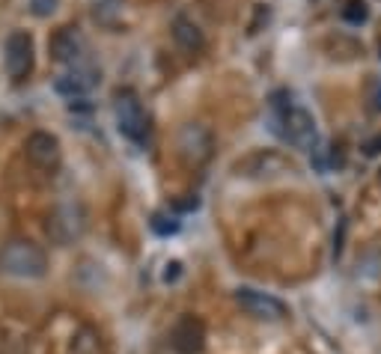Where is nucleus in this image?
Masks as SVG:
<instances>
[{
  "instance_id": "11",
  "label": "nucleus",
  "mask_w": 381,
  "mask_h": 354,
  "mask_svg": "<svg viewBox=\"0 0 381 354\" xmlns=\"http://www.w3.org/2000/svg\"><path fill=\"white\" fill-rule=\"evenodd\" d=\"M179 152L185 155L188 161L203 164L211 155V134L203 129V125H185L179 134Z\"/></svg>"
},
{
  "instance_id": "6",
  "label": "nucleus",
  "mask_w": 381,
  "mask_h": 354,
  "mask_svg": "<svg viewBox=\"0 0 381 354\" xmlns=\"http://www.w3.org/2000/svg\"><path fill=\"white\" fill-rule=\"evenodd\" d=\"M235 301L238 307L245 309L247 316L253 319H265V321H283L289 316V307L274 298V295H265V292H257V289H238L235 292Z\"/></svg>"
},
{
  "instance_id": "18",
  "label": "nucleus",
  "mask_w": 381,
  "mask_h": 354,
  "mask_svg": "<svg viewBox=\"0 0 381 354\" xmlns=\"http://www.w3.org/2000/svg\"><path fill=\"white\" fill-rule=\"evenodd\" d=\"M363 152L370 155V158H373V155H381V134H375V137L366 140V143H363Z\"/></svg>"
},
{
  "instance_id": "10",
  "label": "nucleus",
  "mask_w": 381,
  "mask_h": 354,
  "mask_svg": "<svg viewBox=\"0 0 381 354\" xmlns=\"http://www.w3.org/2000/svg\"><path fill=\"white\" fill-rule=\"evenodd\" d=\"M173 348L179 354H197L203 348L206 343V328H203V321L200 319H194V316H182L176 321V328H173Z\"/></svg>"
},
{
  "instance_id": "3",
  "label": "nucleus",
  "mask_w": 381,
  "mask_h": 354,
  "mask_svg": "<svg viewBox=\"0 0 381 354\" xmlns=\"http://www.w3.org/2000/svg\"><path fill=\"white\" fill-rule=\"evenodd\" d=\"M114 117H117V129L119 134H125L129 140H143L149 131V119L143 113V105L131 90H119L114 95Z\"/></svg>"
},
{
  "instance_id": "15",
  "label": "nucleus",
  "mask_w": 381,
  "mask_h": 354,
  "mask_svg": "<svg viewBox=\"0 0 381 354\" xmlns=\"http://www.w3.org/2000/svg\"><path fill=\"white\" fill-rule=\"evenodd\" d=\"M152 230L155 232H158V235H176L179 232V220L173 218V215H161V211H158V215H152Z\"/></svg>"
},
{
  "instance_id": "16",
  "label": "nucleus",
  "mask_w": 381,
  "mask_h": 354,
  "mask_svg": "<svg viewBox=\"0 0 381 354\" xmlns=\"http://www.w3.org/2000/svg\"><path fill=\"white\" fill-rule=\"evenodd\" d=\"M57 4L60 0H30V12L36 18H48V16L57 12Z\"/></svg>"
},
{
  "instance_id": "5",
  "label": "nucleus",
  "mask_w": 381,
  "mask_h": 354,
  "mask_svg": "<svg viewBox=\"0 0 381 354\" xmlns=\"http://www.w3.org/2000/svg\"><path fill=\"white\" fill-rule=\"evenodd\" d=\"M48 51H51L54 60L69 66V69L87 63V39H83L81 30H78V27H72V24L60 27V30L51 36Z\"/></svg>"
},
{
  "instance_id": "12",
  "label": "nucleus",
  "mask_w": 381,
  "mask_h": 354,
  "mask_svg": "<svg viewBox=\"0 0 381 354\" xmlns=\"http://www.w3.org/2000/svg\"><path fill=\"white\" fill-rule=\"evenodd\" d=\"M173 39L179 42L185 51H191V54H197L203 48V30L197 27L191 18H185V16H179L176 21H173Z\"/></svg>"
},
{
  "instance_id": "4",
  "label": "nucleus",
  "mask_w": 381,
  "mask_h": 354,
  "mask_svg": "<svg viewBox=\"0 0 381 354\" xmlns=\"http://www.w3.org/2000/svg\"><path fill=\"white\" fill-rule=\"evenodd\" d=\"M33 36L27 33V30H12L6 36V45H4V66H6V75L21 83L30 78L33 72Z\"/></svg>"
},
{
  "instance_id": "8",
  "label": "nucleus",
  "mask_w": 381,
  "mask_h": 354,
  "mask_svg": "<svg viewBox=\"0 0 381 354\" xmlns=\"http://www.w3.org/2000/svg\"><path fill=\"white\" fill-rule=\"evenodd\" d=\"M280 119H283V137L289 140L292 146L298 149H313L316 146V122L313 117H310L307 110L301 107H286L283 113H280Z\"/></svg>"
},
{
  "instance_id": "2",
  "label": "nucleus",
  "mask_w": 381,
  "mask_h": 354,
  "mask_svg": "<svg viewBox=\"0 0 381 354\" xmlns=\"http://www.w3.org/2000/svg\"><path fill=\"white\" fill-rule=\"evenodd\" d=\"M45 230H48V238L54 244L69 247V244H75L78 238L83 235V230H87V215H83L81 206L63 203V206H57L51 211Z\"/></svg>"
},
{
  "instance_id": "19",
  "label": "nucleus",
  "mask_w": 381,
  "mask_h": 354,
  "mask_svg": "<svg viewBox=\"0 0 381 354\" xmlns=\"http://www.w3.org/2000/svg\"><path fill=\"white\" fill-rule=\"evenodd\" d=\"M373 90H375V95H373V107L381 110V83H378V81H373Z\"/></svg>"
},
{
  "instance_id": "14",
  "label": "nucleus",
  "mask_w": 381,
  "mask_h": 354,
  "mask_svg": "<svg viewBox=\"0 0 381 354\" xmlns=\"http://www.w3.org/2000/svg\"><path fill=\"white\" fill-rule=\"evenodd\" d=\"M343 18L348 24H363L366 18H370V9H366L363 0H348L346 9H343Z\"/></svg>"
},
{
  "instance_id": "20",
  "label": "nucleus",
  "mask_w": 381,
  "mask_h": 354,
  "mask_svg": "<svg viewBox=\"0 0 381 354\" xmlns=\"http://www.w3.org/2000/svg\"><path fill=\"white\" fill-rule=\"evenodd\" d=\"M378 179H381V170H378Z\"/></svg>"
},
{
  "instance_id": "1",
  "label": "nucleus",
  "mask_w": 381,
  "mask_h": 354,
  "mask_svg": "<svg viewBox=\"0 0 381 354\" xmlns=\"http://www.w3.org/2000/svg\"><path fill=\"white\" fill-rule=\"evenodd\" d=\"M0 271L12 280H42L48 274V256L33 242H9L0 250Z\"/></svg>"
},
{
  "instance_id": "17",
  "label": "nucleus",
  "mask_w": 381,
  "mask_h": 354,
  "mask_svg": "<svg viewBox=\"0 0 381 354\" xmlns=\"http://www.w3.org/2000/svg\"><path fill=\"white\" fill-rule=\"evenodd\" d=\"M179 274H182V262H167V271H164V283H173V280H179Z\"/></svg>"
},
{
  "instance_id": "9",
  "label": "nucleus",
  "mask_w": 381,
  "mask_h": 354,
  "mask_svg": "<svg viewBox=\"0 0 381 354\" xmlns=\"http://www.w3.org/2000/svg\"><path fill=\"white\" fill-rule=\"evenodd\" d=\"M95 81H98L95 66L83 63V66H75V69H69V72H63L57 81H54V90L75 102V98H83L95 87Z\"/></svg>"
},
{
  "instance_id": "7",
  "label": "nucleus",
  "mask_w": 381,
  "mask_h": 354,
  "mask_svg": "<svg viewBox=\"0 0 381 354\" xmlns=\"http://www.w3.org/2000/svg\"><path fill=\"white\" fill-rule=\"evenodd\" d=\"M24 152H27V158H30V164L45 170V173H54V170L60 167V158H63L60 140L48 131H33L24 140Z\"/></svg>"
},
{
  "instance_id": "13",
  "label": "nucleus",
  "mask_w": 381,
  "mask_h": 354,
  "mask_svg": "<svg viewBox=\"0 0 381 354\" xmlns=\"http://www.w3.org/2000/svg\"><path fill=\"white\" fill-rule=\"evenodd\" d=\"M72 354H102L98 334L90 331V328H81V334L72 336Z\"/></svg>"
}]
</instances>
